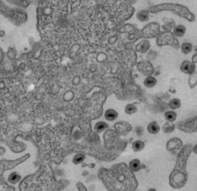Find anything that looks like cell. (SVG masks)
<instances>
[{"label":"cell","mask_w":197,"mask_h":191,"mask_svg":"<svg viewBox=\"0 0 197 191\" xmlns=\"http://www.w3.org/2000/svg\"><path fill=\"white\" fill-rule=\"evenodd\" d=\"M107 173V186L110 190L134 191L139 185L135 174L125 163L114 165Z\"/></svg>","instance_id":"1"},{"label":"cell","mask_w":197,"mask_h":191,"mask_svg":"<svg viewBox=\"0 0 197 191\" xmlns=\"http://www.w3.org/2000/svg\"><path fill=\"white\" fill-rule=\"evenodd\" d=\"M193 148L192 144H186L177 156L175 167L169 177L170 185L173 189H180L186 184L188 180L187 162Z\"/></svg>","instance_id":"2"},{"label":"cell","mask_w":197,"mask_h":191,"mask_svg":"<svg viewBox=\"0 0 197 191\" xmlns=\"http://www.w3.org/2000/svg\"><path fill=\"white\" fill-rule=\"evenodd\" d=\"M163 11H172L176 15L185 18L190 22H193L195 20V15L191 13L186 7L177 4H160L151 7L148 11L152 13H156Z\"/></svg>","instance_id":"3"},{"label":"cell","mask_w":197,"mask_h":191,"mask_svg":"<svg viewBox=\"0 0 197 191\" xmlns=\"http://www.w3.org/2000/svg\"><path fill=\"white\" fill-rule=\"evenodd\" d=\"M157 44L159 46L165 45H171L175 48H179V42L174 35L170 31H166L160 33L157 36Z\"/></svg>","instance_id":"4"},{"label":"cell","mask_w":197,"mask_h":191,"mask_svg":"<svg viewBox=\"0 0 197 191\" xmlns=\"http://www.w3.org/2000/svg\"><path fill=\"white\" fill-rule=\"evenodd\" d=\"M197 117L181 121L177 123V128L186 133H192L197 132Z\"/></svg>","instance_id":"5"},{"label":"cell","mask_w":197,"mask_h":191,"mask_svg":"<svg viewBox=\"0 0 197 191\" xmlns=\"http://www.w3.org/2000/svg\"><path fill=\"white\" fill-rule=\"evenodd\" d=\"M160 28L157 22L149 23L141 30L142 37L146 38L157 37L160 33Z\"/></svg>","instance_id":"6"},{"label":"cell","mask_w":197,"mask_h":191,"mask_svg":"<svg viewBox=\"0 0 197 191\" xmlns=\"http://www.w3.org/2000/svg\"><path fill=\"white\" fill-rule=\"evenodd\" d=\"M137 68L139 72L146 76H150L154 71L153 64L147 60H142L138 63Z\"/></svg>","instance_id":"7"},{"label":"cell","mask_w":197,"mask_h":191,"mask_svg":"<svg viewBox=\"0 0 197 191\" xmlns=\"http://www.w3.org/2000/svg\"><path fill=\"white\" fill-rule=\"evenodd\" d=\"M114 127L117 133L122 136H126L132 129L131 125L124 121H121L116 123Z\"/></svg>","instance_id":"8"},{"label":"cell","mask_w":197,"mask_h":191,"mask_svg":"<svg viewBox=\"0 0 197 191\" xmlns=\"http://www.w3.org/2000/svg\"><path fill=\"white\" fill-rule=\"evenodd\" d=\"M183 145L181 140L178 137H173L170 139L166 144V148L169 151L174 150H179Z\"/></svg>","instance_id":"9"},{"label":"cell","mask_w":197,"mask_h":191,"mask_svg":"<svg viewBox=\"0 0 197 191\" xmlns=\"http://www.w3.org/2000/svg\"><path fill=\"white\" fill-rule=\"evenodd\" d=\"M180 69L182 72L191 75L195 71V66L194 63L187 60L183 62Z\"/></svg>","instance_id":"10"},{"label":"cell","mask_w":197,"mask_h":191,"mask_svg":"<svg viewBox=\"0 0 197 191\" xmlns=\"http://www.w3.org/2000/svg\"><path fill=\"white\" fill-rule=\"evenodd\" d=\"M129 168L134 172H137L140 170L146 169V166L145 164H141L140 161L138 159H135L129 163Z\"/></svg>","instance_id":"11"},{"label":"cell","mask_w":197,"mask_h":191,"mask_svg":"<svg viewBox=\"0 0 197 191\" xmlns=\"http://www.w3.org/2000/svg\"><path fill=\"white\" fill-rule=\"evenodd\" d=\"M150 46V43L148 41L143 40L135 46V50L141 53H145L149 50Z\"/></svg>","instance_id":"12"},{"label":"cell","mask_w":197,"mask_h":191,"mask_svg":"<svg viewBox=\"0 0 197 191\" xmlns=\"http://www.w3.org/2000/svg\"><path fill=\"white\" fill-rule=\"evenodd\" d=\"M163 20L164 24L162 26V28L166 31H170L175 27V22L173 19L164 18Z\"/></svg>","instance_id":"13"},{"label":"cell","mask_w":197,"mask_h":191,"mask_svg":"<svg viewBox=\"0 0 197 191\" xmlns=\"http://www.w3.org/2000/svg\"><path fill=\"white\" fill-rule=\"evenodd\" d=\"M81 45L79 43H75L71 46L68 51L69 56L71 59H74L76 57L78 51L80 50Z\"/></svg>","instance_id":"14"},{"label":"cell","mask_w":197,"mask_h":191,"mask_svg":"<svg viewBox=\"0 0 197 191\" xmlns=\"http://www.w3.org/2000/svg\"><path fill=\"white\" fill-rule=\"evenodd\" d=\"M147 130L149 133L156 134L160 131V127L156 121L152 122L148 126Z\"/></svg>","instance_id":"15"},{"label":"cell","mask_w":197,"mask_h":191,"mask_svg":"<svg viewBox=\"0 0 197 191\" xmlns=\"http://www.w3.org/2000/svg\"><path fill=\"white\" fill-rule=\"evenodd\" d=\"M167 105L170 109H173V110H176V109H179L181 107V101L179 99L174 98V99L170 100L169 101Z\"/></svg>","instance_id":"16"},{"label":"cell","mask_w":197,"mask_h":191,"mask_svg":"<svg viewBox=\"0 0 197 191\" xmlns=\"http://www.w3.org/2000/svg\"><path fill=\"white\" fill-rule=\"evenodd\" d=\"M118 116V113L113 109H109L106 111L105 113L106 118L109 121H113L115 120Z\"/></svg>","instance_id":"17"},{"label":"cell","mask_w":197,"mask_h":191,"mask_svg":"<svg viewBox=\"0 0 197 191\" xmlns=\"http://www.w3.org/2000/svg\"><path fill=\"white\" fill-rule=\"evenodd\" d=\"M186 29L183 25H180L174 27V35L178 37H181L185 34Z\"/></svg>","instance_id":"18"},{"label":"cell","mask_w":197,"mask_h":191,"mask_svg":"<svg viewBox=\"0 0 197 191\" xmlns=\"http://www.w3.org/2000/svg\"><path fill=\"white\" fill-rule=\"evenodd\" d=\"M137 17L139 20L142 22H145L149 19V14L148 11L142 10L138 12L137 14Z\"/></svg>","instance_id":"19"},{"label":"cell","mask_w":197,"mask_h":191,"mask_svg":"<svg viewBox=\"0 0 197 191\" xmlns=\"http://www.w3.org/2000/svg\"><path fill=\"white\" fill-rule=\"evenodd\" d=\"M157 80L153 77H147L144 81V84L145 86L148 88H152L157 84Z\"/></svg>","instance_id":"20"},{"label":"cell","mask_w":197,"mask_h":191,"mask_svg":"<svg viewBox=\"0 0 197 191\" xmlns=\"http://www.w3.org/2000/svg\"><path fill=\"white\" fill-rule=\"evenodd\" d=\"M145 147V143L141 141H137L132 143V150L135 152L141 151Z\"/></svg>","instance_id":"21"},{"label":"cell","mask_w":197,"mask_h":191,"mask_svg":"<svg viewBox=\"0 0 197 191\" xmlns=\"http://www.w3.org/2000/svg\"><path fill=\"white\" fill-rule=\"evenodd\" d=\"M175 127L174 123H166L163 125L162 130L165 133H170L174 131Z\"/></svg>","instance_id":"22"},{"label":"cell","mask_w":197,"mask_h":191,"mask_svg":"<svg viewBox=\"0 0 197 191\" xmlns=\"http://www.w3.org/2000/svg\"><path fill=\"white\" fill-rule=\"evenodd\" d=\"M165 117L166 120L172 123L176 119V113L172 111L166 112L165 114Z\"/></svg>","instance_id":"23"},{"label":"cell","mask_w":197,"mask_h":191,"mask_svg":"<svg viewBox=\"0 0 197 191\" xmlns=\"http://www.w3.org/2000/svg\"><path fill=\"white\" fill-rule=\"evenodd\" d=\"M138 111V108L133 104H128L126 106L125 111L128 114H132Z\"/></svg>","instance_id":"24"},{"label":"cell","mask_w":197,"mask_h":191,"mask_svg":"<svg viewBox=\"0 0 197 191\" xmlns=\"http://www.w3.org/2000/svg\"><path fill=\"white\" fill-rule=\"evenodd\" d=\"M192 45L190 43H184L181 45V51L184 54H187L192 51Z\"/></svg>","instance_id":"25"},{"label":"cell","mask_w":197,"mask_h":191,"mask_svg":"<svg viewBox=\"0 0 197 191\" xmlns=\"http://www.w3.org/2000/svg\"><path fill=\"white\" fill-rule=\"evenodd\" d=\"M57 23L61 27L63 28L66 27L68 23V19L64 15H61L58 18L57 20Z\"/></svg>","instance_id":"26"},{"label":"cell","mask_w":197,"mask_h":191,"mask_svg":"<svg viewBox=\"0 0 197 191\" xmlns=\"http://www.w3.org/2000/svg\"><path fill=\"white\" fill-rule=\"evenodd\" d=\"M190 87L191 88L195 87L196 85L197 82V72L195 71L192 74H191L189 81Z\"/></svg>","instance_id":"27"},{"label":"cell","mask_w":197,"mask_h":191,"mask_svg":"<svg viewBox=\"0 0 197 191\" xmlns=\"http://www.w3.org/2000/svg\"><path fill=\"white\" fill-rule=\"evenodd\" d=\"M75 97V93L72 91H67L64 94L63 99L66 102H69L72 100Z\"/></svg>","instance_id":"28"},{"label":"cell","mask_w":197,"mask_h":191,"mask_svg":"<svg viewBox=\"0 0 197 191\" xmlns=\"http://www.w3.org/2000/svg\"><path fill=\"white\" fill-rule=\"evenodd\" d=\"M107 59V55L105 53L103 52L98 53L96 56V60L99 63H103L106 61Z\"/></svg>","instance_id":"29"},{"label":"cell","mask_w":197,"mask_h":191,"mask_svg":"<svg viewBox=\"0 0 197 191\" xmlns=\"http://www.w3.org/2000/svg\"><path fill=\"white\" fill-rule=\"evenodd\" d=\"M108 126L104 122H100L96 124L95 126L96 130L97 132H100L103 131L105 129H106Z\"/></svg>","instance_id":"30"},{"label":"cell","mask_w":197,"mask_h":191,"mask_svg":"<svg viewBox=\"0 0 197 191\" xmlns=\"http://www.w3.org/2000/svg\"><path fill=\"white\" fill-rule=\"evenodd\" d=\"M53 12V9L51 7L49 6L46 7L44 8L43 10V14L44 15L48 16L52 14Z\"/></svg>","instance_id":"31"},{"label":"cell","mask_w":197,"mask_h":191,"mask_svg":"<svg viewBox=\"0 0 197 191\" xmlns=\"http://www.w3.org/2000/svg\"><path fill=\"white\" fill-rule=\"evenodd\" d=\"M135 133L138 136H141L144 133V129L141 126H137L135 128Z\"/></svg>","instance_id":"32"},{"label":"cell","mask_w":197,"mask_h":191,"mask_svg":"<svg viewBox=\"0 0 197 191\" xmlns=\"http://www.w3.org/2000/svg\"><path fill=\"white\" fill-rule=\"evenodd\" d=\"M81 81V77L79 76L76 75L74 77L72 80V84L76 86L79 85Z\"/></svg>","instance_id":"33"},{"label":"cell","mask_w":197,"mask_h":191,"mask_svg":"<svg viewBox=\"0 0 197 191\" xmlns=\"http://www.w3.org/2000/svg\"><path fill=\"white\" fill-rule=\"evenodd\" d=\"M157 53L156 52L151 51L148 54L147 58L149 60H152L157 57Z\"/></svg>","instance_id":"34"},{"label":"cell","mask_w":197,"mask_h":191,"mask_svg":"<svg viewBox=\"0 0 197 191\" xmlns=\"http://www.w3.org/2000/svg\"><path fill=\"white\" fill-rule=\"evenodd\" d=\"M117 35H114L112 37L109 38L108 40L109 44H114L117 40Z\"/></svg>","instance_id":"35"},{"label":"cell","mask_w":197,"mask_h":191,"mask_svg":"<svg viewBox=\"0 0 197 191\" xmlns=\"http://www.w3.org/2000/svg\"><path fill=\"white\" fill-rule=\"evenodd\" d=\"M192 61L193 62V63H196L197 62V54L196 53H195V54H194L193 56V57L192 58Z\"/></svg>","instance_id":"36"},{"label":"cell","mask_w":197,"mask_h":191,"mask_svg":"<svg viewBox=\"0 0 197 191\" xmlns=\"http://www.w3.org/2000/svg\"><path fill=\"white\" fill-rule=\"evenodd\" d=\"M193 149L194 152H195V154H197V145H195V147H194V148H193Z\"/></svg>","instance_id":"37"},{"label":"cell","mask_w":197,"mask_h":191,"mask_svg":"<svg viewBox=\"0 0 197 191\" xmlns=\"http://www.w3.org/2000/svg\"><path fill=\"white\" fill-rule=\"evenodd\" d=\"M1 58H2V54H1V52H0V61H1Z\"/></svg>","instance_id":"38"},{"label":"cell","mask_w":197,"mask_h":191,"mask_svg":"<svg viewBox=\"0 0 197 191\" xmlns=\"http://www.w3.org/2000/svg\"><path fill=\"white\" fill-rule=\"evenodd\" d=\"M149 191H156V190H155V189H149Z\"/></svg>","instance_id":"39"}]
</instances>
